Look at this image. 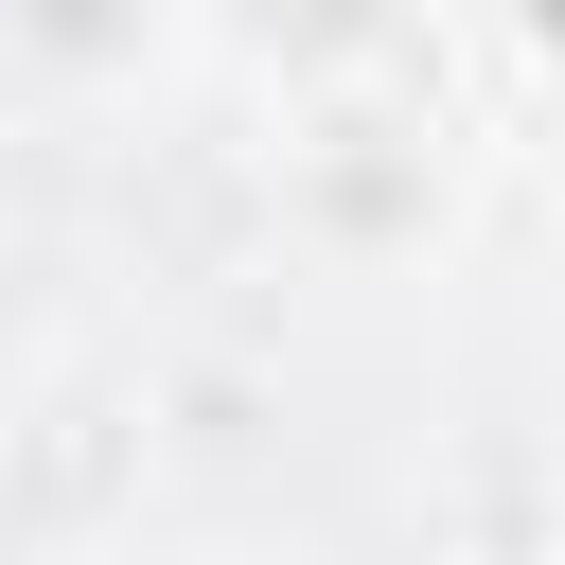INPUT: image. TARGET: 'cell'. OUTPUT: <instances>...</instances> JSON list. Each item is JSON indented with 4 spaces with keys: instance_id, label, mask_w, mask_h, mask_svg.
Returning <instances> with one entry per match:
<instances>
[{
    "instance_id": "1",
    "label": "cell",
    "mask_w": 565,
    "mask_h": 565,
    "mask_svg": "<svg viewBox=\"0 0 565 565\" xmlns=\"http://www.w3.org/2000/svg\"><path fill=\"white\" fill-rule=\"evenodd\" d=\"M18 53H35V88L106 106V88H141L177 53V0H18Z\"/></svg>"
}]
</instances>
